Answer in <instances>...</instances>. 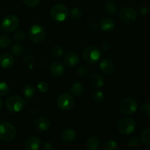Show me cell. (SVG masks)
Listing matches in <instances>:
<instances>
[{
    "label": "cell",
    "mask_w": 150,
    "mask_h": 150,
    "mask_svg": "<svg viewBox=\"0 0 150 150\" xmlns=\"http://www.w3.org/2000/svg\"><path fill=\"white\" fill-rule=\"evenodd\" d=\"M137 109L138 103L133 98H124L119 103V110L125 115H132Z\"/></svg>",
    "instance_id": "6da1fadb"
},
{
    "label": "cell",
    "mask_w": 150,
    "mask_h": 150,
    "mask_svg": "<svg viewBox=\"0 0 150 150\" xmlns=\"http://www.w3.org/2000/svg\"><path fill=\"white\" fill-rule=\"evenodd\" d=\"M26 101L18 95H12L7 99L5 106L10 112L18 113L24 108Z\"/></svg>",
    "instance_id": "7a4b0ae2"
},
{
    "label": "cell",
    "mask_w": 150,
    "mask_h": 150,
    "mask_svg": "<svg viewBox=\"0 0 150 150\" xmlns=\"http://www.w3.org/2000/svg\"><path fill=\"white\" fill-rule=\"evenodd\" d=\"M17 130L15 126L7 122L0 123V140L3 142H11L16 138Z\"/></svg>",
    "instance_id": "3957f363"
},
{
    "label": "cell",
    "mask_w": 150,
    "mask_h": 150,
    "mask_svg": "<svg viewBox=\"0 0 150 150\" xmlns=\"http://www.w3.org/2000/svg\"><path fill=\"white\" fill-rule=\"evenodd\" d=\"M101 51L95 45L86 47L83 52V58L85 62L89 64H95L98 62L101 58Z\"/></svg>",
    "instance_id": "277c9868"
},
{
    "label": "cell",
    "mask_w": 150,
    "mask_h": 150,
    "mask_svg": "<svg viewBox=\"0 0 150 150\" xmlns=\"http://www.w3.org/2000/svg\"><path fill=\"white\" fill-rule=\"evenodd\" d=\"M29 38L32 42L35 43H40L45 40L46 32L43 26L40 24H34L29 28L28 32Z\"/></svg>",
    "instance_id": "5b68a950"
},
{
    "label": "cell",
    "mask_w": 150,
    "mask_h": 150,
    "mask_svg": "<svg viewBox=\"0 0 150 150\" xmlns=\"http://www.w3.org/2000/svg\"><path fill=\"white\" fill-rule=\"evenodd\" d=\"M117 127L120 134L129 135L136 129V122L130 117H124L120 120Z\"/></svg>",
    "instance_id": "8992f818"
},
{
    "label": "cell",
    "mask_w": 150,
    "mask_h": 150,
    "mask_svg": "<svg viewBox=\"0 0 150 150\" xmlns=\"http://www.w3.org/2000/svg\"><path fill=\"white\" fill-rule=\"evenodd\" d=\"M69 15V11L67 7L61 4L54 5L51 8V16L53 20L57 22H62L65 20Z\"/></svg>",
    "instance_id": "52a82bcc"
},
{
    "label": "cell",
    "mask_w": 150,
    "mask_h": 150,
    "mask_svg": "<svg viewBox=\"0 0 150 150\" xmlns=\"http://www.w3.org/2000/svg\"><path fill=\"white\" fill-rule=\"evenodd\" d=\"M57 103L60 109L67 111H70L73 108L75 105V100L70 94L62 93L57 98Z\"/></svg>",
    "instance_id": "ba28073f"
},
{
    "label": "cell",
    "mask_w": 150,
    "mask_h": 150,
    "mask_svg": "<svg viewBox=\"0 0 150 150\" xmlns=\"http://www.w3.org/2000/svg\"><path fill=\"white\" fill-rule=\"evenodd\" d=\"M19 26V20L16 16L12 14L7 15L1 22V28L7 32L16 31Z\"/></svg>",
    "instance_id": "9c48e42d"
},
{
    "label": "cell",
    "mask_w": 150,
    "mask_h": 150,
    "mask_svg": "<svg viewBox=\"0 0 150 150\" xmlns=\"http://www.w3.org/2000/svg\"><path fill=\"white\" fill-rule=\"evenodd\" d=\"M119 17L125 23H133L137 18V13L132 7H125L119 12Z\"/></svg>",
    "instance_id": "30bf717a"
},
{
    "label": "cell",
    "mask_w": 150,
    "mask_h": 150,
    "mask_svg": "<svg viewBox=\"0 0 150 150\" xmlns=\"http://www.w3.org/2000/svg\"><path fill=\"white\" fill-rule=\"evenodd\" d=\"M34 127L39 131H45L48 130L51 126L49 120L45 117H40L35 120L33 122Z\"/></svg>",
    "instance_id": "8fae6325"
},
{
    "label": "cell",
    "mask_w": 150,
    "mask_h": 150,
    "mask_svg": "<svg viewBox=\"0 0 150 150\" xmlns=\"http://www.w3.org/2000/svg\"><path fill=\"white\" fill-rule=\"evenodd\" d=\"M41 139L37 136H30L25 141L24 146L27 150H38L41 146Z\"/></svg>",
    "instance_id": "7c38bea8"
},
{
    "label": "cell",
    "mask_w": 150,
    "mask_h": 150,
    "mask_svg": "<svg viewBox=\"0 0 150 150\" xmlns=\"http://www.w3.org/2000/svg\"><path fill=\"white\" fill-rule=\"evenodd\" d=\"M50 72L54 76H61L64 72V66L61 62L54 61L49 67Z\"/></svg>",
    "instance_id": "4fadbf2b"
},
{
    "label": "cell",
    "mask_w": 150,
    "mask_h": 150,
    "mask_svg": "<svg viewBox=\"0 0 150 150\" xmlns=\"http://www.w3.org/2000/svg\"><path fill=\"white\" fill-rule=\"evenodd\" d=\"M14 57L10 54H3L0 56V67L4 69H9L14 64Z\"/></svg>",
    "instance_id": "5bb4252c"
},
{
    "label": "cell",
    "mask_w": 150,
    "mask_h": 150,
    "mask_svg": "<svg viewBox=\"0 0 150 150\" xmlns=\"http://www.w3.org/2000/svg\"><path fill=\"white\" fill-rule=\"evenodd\" d=\"M89 83L93 88H101L104 84L102 76L98 73H93L89 76Z\"/></svg>",
    "instance_id": "9a60e30c"
},
{
    "label": "cell",
    "mask_w": 150,
    "mask_h": 150,
    "mask_svg": "<svg viewBox=\"0 0 150 150\" xmlns=\"http://www.w3.org/2000/svg\"><path fill=\"white\" fill-rule=\"evenodd\" d=\"M65 64L68 67H74L79 62V57L74 52H69L66 54L64 59Z\"/></svg>",
    "instance_id": "2e32d148"
},
{
    "label": "cell",
    "mask_w": 150,
    "mask_h": 150,
    "mask_svg": "<svg viewBox=\"0 0 150 150\" xmlns=\"http://www.w3.org/2000/svg\"><path fill=\"white\" fill-rule=\"evenodd\" d=\"M100 69L105 74H110L114 70V63L110 59H105L100 64Z\"/></svg>",
    "instance_id": "e0dca14e"
},
{
    "label": "cell",
    "mask_w": 150,
    "mask_h": 150,
    "mask_svg": "<svg viewBox=\"0 0 150 150\" xmlns=\"http://www.w3.org/2000/svg\"><path fill=\"white\" fill-rule=\"evenodd\" d=\"M76 131L71 128L64 129L61 134L62 139L67 143H70V142H73L76 139Z\"/></svg>",
    "instance_id": "ac0fdd59"
},
{
    "label": "cell",
    "mask_w": 150,
    "mask_h": 150,
    "mask_svg": "<svg viewBox=\"0 0 150 150\" xmlns=\"http://www.w3.org/2000/svg\"><path fill=\"white\" fill-rule=\"evenodd\" d=\"M101 30L105 31V32H109L113 30L115 27V22L112 18H105L102 20L100 25Z\"/></svg>",
    "instance_id": "d6986e66"
},
{
    "label": "cell",
    "mask_w": 150,
    "mask_h": 150,
    "mask_svg": "<svg viewBox=\"0 0 150 150\" xmlns=\"http://www.w3.org/2000/svg\"><path fill=\"white\" fill-rule=\"evenodd\" d=\"M100 146V140L96 136H91L86 142V147L88 150H97Z\"/></svg>",
    "instance_id": "ffe728a7"
},
{
    "label": "cell",
    "mask_w": 150,
    "mask_h": 150,
    "mask_svg": "<svg viewBox=\"0 0 150 150\" xmlns=\"http://www.w3.org/2000/svg\"><path fill=\"white\" fill-rule=\"evenodd\" d=\"M70 92L72 95L79 97L81 95L83 92V86L81 83H75L72 84L70 88Z\"/></svg>",
    "instance_id": "44dd1931"
},
{
    "label": "cell",
    "mask_w": 150,
    "mask_h": 150,
    "mask_svg": "<svg viewBox=\"0 0 150 150\" xmlns=\"http://www.w3.org/2000/svg\"><path fill=\"white\" fill-rule=\"evenodd\" d=\"M104 10L108 14H114L117 10V4L114 1H107L104 5Z\"/></svg>",
    "instance_id": "7402d4cb"
},
{
    "label": "cell",
    "mask_w": 150,
    "mask_h": 150,
    "mask_svg": "<svg viewBox=\"0 0 150 150\" xmlns=\"http://www.w3.org/2000/svg\"><path fill=\"white\" fill-rule=\"evenodd\" d=\"M35 88L32 85H26L23 89V94L27 99H31L35 95Z\"/></svg>",
    "instance_id": "603a6c76"
},
{
    "label": "cell",
    "mask_w": 150,
    "mask_h": 150,
    "mask_svg": "<svg viewBox=\"0 0 150 150\" xmlns=\"http://www.w3.org/2000/svg\"><path fill=\"white\" fill-rule=\"evenodd\" d=\"M117 148H118L117 143L112 139L105 141L103 145V150H117Z\"/></svg>",
    "instance_id": "cb8c5ba5"
},
{
    "label": "cell",
    "mask_w": 150,
    "mask_h": 150,
    "mask_svg": "<svg viewBox=\"0 0 150 150\" xmlns=\"http://www.w3.org/2000/svg\"><path fill=\"white\" fill-rule=\"evenodd\" d=\"M141 139L144 144L150 146V127L144 129L141 135Z\"/></svg>",
    "instance_id": "d4e9b609"
},
{
    "label": "cell",
    "mask_w": 150,
    "mask_h": 150,
    "mask_svg": "<svg viewBox=\"0 0 150 150\" xmlns=\"http://www.w3.org/2000/svg\"><path fill=\"white\" fill-rule=\"evenodd\" d=\"M11 44V39L8 35H3L0 36V48H7Z\"/></svg>",
    "instance_id": "484cf974"
},
{
    "label": "cell",
    "mask_w": 150,
    "mask_h": 150,
    "mask_svg": "<svg viewBox=\"0 0 150 150\" xmlns=\"http://www.w3.org/2000/svg\"><path fill=\"white\" fill-rule=\"evenodd\" d=\"M92 98L95 103H102L105 99V95L101 91H95L92 93Z\"/></svg>",
    "instance_id": "4316f807"
},
{
    "label": "cell",
    "mask_w": 150,
    "mask_h": 150,
    "mask_svg": "<svg viewBox=\"0 0 150 150\" xmlns=\"http://www.w3.org/2000/svg\"><path fill=\"white\" fill-rule=\"evenodd\" d=\"M10 92V87L5 82H0V96L4 97L9 95Z\"/></svg>",
    "instance_id": "83f0119b"
},
{
    "label": "cell",
    "mask_w": 150,
    "mask_h": 150,
    "mask_svg": "<svg viewBox=\"0 0 150 150\" xmlns=\"http://www.w3.org/2000/svg\"><path fill=\"white\" fill-rule=\"evenodd\" d=\"M70 16L74 20H79L82 17V12L78 7H73L70 10Z\"/></svg>",
    "instance_id": "f1b7e54d"
},
{
    "label": "cell",
    "mask_w": 150,
    "mask_h": 150,
    "mask_svg": "<svg viewBox=\"0 0 150 150\" xmlns=\"http://www.w3.org/2000/svg\"><path fill=\"white\" fill-rule=\"evenodd\" d=\"M23 51V48L20 44H15L11 48V52L14 57H19L22 54Z\"/></svg>",
    "instance_id": "f546056e"
},
{
    "label": "cell",
    "mask_w": 150,
    "mask_h": 150,
    "mask_svg": "<svg viewBox=\"0 0 150 150\" xmlns=\"http://www.w3.org/2000/svg\"><path fill=\"white\" fill-rule=\"evenodd\" d=\"M128 145L131 148L136 149L138 148L141 145V140L139 138L136 137V136H133V137L130 138L128 141Z\"/></svg>",
    "instance_id": "4dcf8cb0"
},
{
    "label": "cell",
    "mask_w": 150,
    "mask_h": 150,
    "mask_svg": "<svg viewBox=\"0 0 150 150\" xmlns=\"http://www.w3.org/2000/svg\"><path fill=\"white\" fill-rule=\"evenodd\" d=\"M64 50L60 45H54L52 48V54L55 58H59L62 56Z\"/></svg>",
    "instance_id": "1f68e13d"
},
{
    "label": "cell",
    "mask_w": 150,
    "mask_h": 150,
    "mask_svg": "<svg viewBox=\"0 0 150 150\" xmlns=\"http://www.w3.org/2000/svg\"><path fill=\"white\" fill-rule=\"evenodd\" d=\"M25 37H26V34H25L24 31L22 30V29H18V30H16V32L13 34V38L16 40V41H22L24 40Z\"/></svg>",
    "instance_id": "d6a6232c"
},
{
    "label": "cell",
    "mask_w": 150,
    "mask_h": 150,
    "mask_svg": "<svg viewBox=\"0 0 150 150\" xmlns=\"http://www.w3.org/2000/svg\"><path fill=\"white\" fill-rule=\"evenodd\" d=\"M141 112L144 117H150V103H146L142 105Z\"/></svg>",
    "instance_id": "836d02e7"
},
{
    "label": "cell",
    "mask_w": 150,
    "mask_h": 150,
    "mask_svg": "<svg viewBox=\"0 0 150 150\" xmlns=\"http://www.w3.org/2000/svg\"><path fill=\"white\" fill-rule=\"evenodd\" d=\"M77 73L79 76H82V77H86L89 75V70L86 66H81L78 68L77 70Z\"/></svg>",
    "instance_id": "e575fe53"
},
{
    "label": "cell",
    "mask_w": 150,
    "mask_h": 150,
    "mask_svg": "<svg viewBox=\"0 0 150 150\" xmlns=\"http://www.w3.org/2000/svg\"><path fill=\"white\" fill-rule=\"evenodd\" d=\"M38 89L41 92H46L48 90V84L45 81H41L38 84Z\"/></svg>",
    "instance_id": "d590c367"
},
{
    "label": "cell",
    "mask_w": 150,
    "mask_h": 150,
    "mask_svg": "<svg viewBox=\"0 0 150 150\" xmlns=\"http://www.w3.org/2000/svg\"><path fill=\"white\" fill-rule=\"evenodd\" d=\"M23 1L26 6H28V7H36V6L39 4L40 0H23Z\"/></svg>",
    "instance_id": "8d00e7d4"
},
{
    "label": "cell",
    "mask_w": 150,
    "mask_h": 150,
    "mask_svg": "<svg viewBox=\"0 0 150 150\" xmlns=\"http://www.w3.org/2000/svg\"><path fill=\"white\" fill-rule=\"evenodd\" d=\"M42 150H54V146L50 142H45L42 144Z\"/></svg>",
    "instance_id": "74e56055"
},
{
    "label": "cell",
    "mask_w": 150,
    "mask_h": 150,
    "mask_svg": "<svg viewBox=\"0 0 150 150\" xmlns=\"http://www.w3.org/2000/svg\"><path fill=\"white\" fill-rule=\"evenodd\" d=\"M109 48L110 45L106 42H103V43H102V45H100V51H107Z\"/></svg>",
    "instance_id": "f35d334b"
},
{
    "label": "cell",
    "mask_w": 150,
    "mask_h": 150,
    "mask_svg": "<svg viewBox=\"0 0 150 150\" xmlns=\"http://www.w3.org/2000/svg\"><path fill=\"white\" fill-rule=\"evenodd\" d=\"M147 8H146V7H144V6H142V7H141L139 9V13L142 15H146V13H147Z\"/></svg>",
    "instance_id": "ab89813d"
},
{
    "label": "cell",
    "mask_w": 150,
    "mask_h": 150,
    "mask_svg": "<svg viewBox=\"0 0 150 150\" xmlns=\"http://www.w3.org/2000/svg\"><path fill=\"white\" fill-rule=\"evenodd\" d=\"M89 28H90L91 30L94 31V30H96L97 28H98V24L96 23H91L90 26H89Z\"/></svg>",
    "instance_id": "60d3db41"
},
{
    "label": "cell",
    "mask_w": 150,
    "mask_h": 150,
    "mask_svg": "<svg viewBox=\"0 0 150 150\" xmlns=\"http://www.w3.org/2000/svg\"><path fill=\"white\" fill-rule=\"evenodd\" d=\"M1 106H2V100H1V99L0 98V108H1Z\"/></svg>",
    "instance_id": "b9f144b4"
},
{
    "label": "cell",
    "mask_w": 150,
    "mask_h": 150,
    "mask_svg": "<svg viewBox=\"0 0 150 150\" xmlns=\"http://www.w3.org/2000/svg\"><path fill=\"white\" fill-rule=\"evenodd\" d=\"M0 31H1V28H0Z\"/></svg>",
    "instance_id": "7bdbcfd3"
},
{
    "label": "cell",
    "mask_w": 150,
    "mask_h": 150,
    "mask_svg": "<svg viewBox=\"0 0 150 150\" xmlns=\"http://www.w3.org/2000/svg\"><path fill=\"white\" fill-rule=\"evenodd\" d=\"M0 119H1V117H0Z\"/></svg>",
    "instance_id": "ee69618b"
}]
</instances>
